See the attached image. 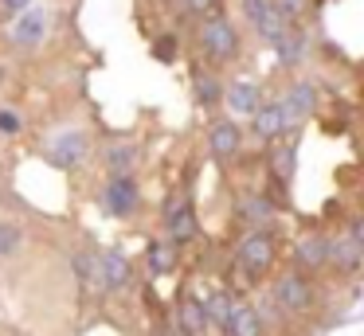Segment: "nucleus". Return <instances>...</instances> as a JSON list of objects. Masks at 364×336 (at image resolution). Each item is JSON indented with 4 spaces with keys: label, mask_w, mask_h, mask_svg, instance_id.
I'll return each mask as SVG.
<instances>
[{
    "label": "nucleus",
    "mask_w": 364,
    "mask_h": 336,
    "mask_svg": "<svg viewBox=\"0 0 364 336\" xmlns=\"http://www.w3.org/2000/svg\"><path fill=\"white\" fill-rule=\"evenodd\" d=\"M196 301H200V309H204L208 325H220V328L228 325V313H231V305H235L228 289H212L208 297H196Z\"/></svg>",
    "instance_id": "obj_20"
},
{
    "label": "nucleus",
    "mask_w": 364,
    "mask_h": 336,
    "mask_svg": "<svg viewBox=\"0 0 364 336\" xmlns=\"http://www.w3.org/2000/svg\"><path fill=\"white\" fill-rule=\"evenodd\" d=\"M48 28H51V16L48 8H24V12L12 20V47H20V51H36V47L48 39Z\"/></svg>",
    "instance_id": "obj_6"
},
{
    "label": "nucleus",
    "mask_w": 364,
    "mask_h": 336,
    "mask_svg": "<svg viewBox=\"0 0 364 336\" xmlns=\"http://www.w3.org/2000/svg\"><path fill=\"white\" fill-rule=\"evenodd\" d=\"M294 258H298V273L321 270L325 258H329V239H325V234H306V239L298 242V250H294Z\"/></svg>",
    "instance_id": "obj_15"
},
{
    "label": "nucleus",
    "mask_w": 364,
    "mask_h": 336,
    "mask_svg": "<svg viewBox=\"0 0 364 336\" xmlns=\"http://www.w3.org/2000/svg\"><path fill=\"white\" fill-rule=\"evenodd\" d=\"M267 4H270V0H243V16H247V20H259V16L262 12H267Z\"/></svg>",
    "instance_id": "obj_32"
},
{
    "label": "nucleus",
    "mask_w": 364,
    "mask_h": 336,
    "mask_svg": "<svg viewBox=\"0 0 364 336\" xmlns=\"http://www.w3.org/2000/svg\"><path fill=\"white\" fill-rule=\"evenodd\" d=\"M274 234L270 231H247L243 239H239L235 246V262L243 266L251 278H259V273H267L270 266H274Z\"/></svg>",
    "instance_id": "obj_4"
},
{
    "label": "nucleus",
    "mask_w": 364,
    "mask_h": 336,
    "mask_svg": "<svg viewBox=\"0 0 364 336\" xmlns=\"http://www.w3.org/2000/svg\"><path fill=\"white\" fill-rule=\"evenodd\" d=\"M87 156H90V133L87 129H67V133H59V137L48 145V164L59 168V172L82 168Z\"/></svg>",
    "instance_id": "obj_3"
},
{
    "label": "nucleus",
    "mask_w": 364,
    "mask_h": 336,
    "mask_svg": "<svg viewBox=\"0 0 364 336\" xmlns=\"http://www.w3.org/2000/svg\"><path fill=\"white\" fill-rule=\"evenodd\" d=\"M20 129H24V117H20L16 109H0V133H4V137H16Z\"/></svg>",
    "instance_id": "obj_29"
},
{
    "label": "nucleus",
    "mask_w": 364,
    "mask_h": 336,
    "mask_svg": "<svg viewBox=\"0 0 364 336\" xmlns=\"http://www.w3.org/2000/svg\"><path fill=\"white\" fill-rule=\"evenodd\" d=\"M153 55H157L161 63H173L176 55H181V43H176V36H161L157 43H153Z\"/></svg>",
    "instance_id": "obj_28"
},
{
    "label": "nucleus",
    "mask_w": 364,
    "mask_h": 336,
    "mask_svg": "<svg viewBox=\"0 0 364 336\" xmlns=\"http://www.w3.org/2000/svg\"><path fill=\"white\" fill-rule=\"evenodd\" d=\"M98 278H102V289H122V286H126V281H129L126 254H118V250L98 254Z\"/></svg>",
    "instance_id": "obj_17"
},
{
    "label": "nucleus",
    "mask_w": 364,
    "mask_h": 336,
    "mask_svg": "<svg viewBox=\"0 0 364 336\" xmlns=\"http://www.w3.org/2000/svg\"><path fill=\"white\" fill-rule=\"evenodd\" d=\"M200 51H204L208 63H231L239 55V31L223 16H212L200 28Z\"/></svg>",
    "instance_id": "obj_2"
},
{
    "label": "nucleus",
    "mask_w": 364,
    "mask_h": 336,
    "mask_svg": "<svg viewBox=\"0 0 364 336\" xmlns=\"http://www.w3.org/2000/svg\"><path fill=\"white\" fill-rule=\"evenodd\" d=\"M208 153L215 161H231L243 153V129L235 121H212L208 125Z\"/></svg>",
    "instance_id": "obj_8"
},
{
    "label": "nucleus",
    "mask_w": 364,
    "mask_h": 336,
    "mask_svg": "<svg viewBox=\"0 0 364 336\" xmlns=\"http://www.w3.org/2000/svg\"><path fill=\"white\" fill-rule=\"evenodd\" d=\"M188 8H192L196 16H204V20L220 16V0H188Z\"/></svg>",
    "instance_id": "obj_30"
},
{
    "label": "nucleus",
    "mask_w": 364,
    "mask_h": 336,
    "mask_svg": "<svg viewBox=\"0 0 364 336\" xmlns=\"http://www.w3.org/2000/svg\"><path fill=\"white\" fill-rule=\"evenodd\" d=\"M364 262V246L360 239H348V234H341V239H329V258H325V266H333L337 273H356Z\"/></svg>",
    "instance_id": "obj_10"
},
{
    "label": "nucleus",
    "mask_w": 364,
    "mask_h": 336,
    "mask_svg": "<svg viewBox=\"0 0 364 336\" xmlns=\"http://www.w3.org/2000/svg\"><path fill=\"white\" fill-rule=\"evenodd\" d=\"M173 266H176V246H173V242H165V239L153 242V246H149V273H153V278L168 273Z\"/></svg>",
    "instance_id": "obj_24"
},
{
    "label": "nucleus",
    "mask_w": 364,
    "mask_h": 336,
    "mask_svg": "<svg viewBox=\"0 0 364 336\" xmlns=\"http://www.w3.org/2000/svg\"><path fill=\"white\" fill-rule=\"evenodd\" d=\"M161 223H165V234H168L165 242H173L176 250L200 234L196 211H192V200H188L184 192H173V195L165 200V207H161Z\"/></svg>",
    "instance_id": "obj_1"
},
{
    "label": "nucleus",
    "mask_w": 364,
    "mask_h": 336,
    "mask_svg": "<svg viewBox=\"0 0 364 336\" xmlns=\"http://www.w3.org/2000/svg\"><path fill=\"white\" fill-rule=\"evenodd\" d=\"M294 161H298V148L294 145H274L270 148V176H274L282 188L294 180Z\"/></svg>",
    "instance_id": "obj_21"
},
{
    "label": "nucleus",
    "mask_w": 364,
    "mask_h": 336,
    "mask_svg": "<svg viewBox=\"0 0 364 336\" xmlns=\"http://www.w3.org/2000/svg\"><path fill=\"white\" fill-rule=\"evenodd\" d=\"M141 203V192H137V180L134 176H110L102 188V207L110 211L114 219H126L137 211Z\"/></svg>",
    "instance_id": "obj_7"
},
{
    "label": "nucleus",
    "mask_w": 364,
    "mask_h": 336,
    "mask_svg": "<svg viewBox=\"0 0 364 336\" xmlns=\"http://www.w3.org/2000/svg\"><path fill=\"white\" fill-rule=\"evenodd\" d=\"M251 129L259 141H274L286 133V114L278 102H259V109L251 114Z\"/></svg>",
    "instance_id": "obj_11"
},
{
    "label": "nucleus",
    "mask_w": 364,
    "mask_h": 336,
    "mask_svg": "<svg viewBox=\"0 0 364 336\" xmlns=\"http://www.w3.org/2000/svg\"><path fill=\"white\" fill-rule=\"evenodd\" d=\"M223 336H267V325H262L259 309L235 301L228 313V325H223Z\"/></svg>",
    "instance_id": "obj_12"
},
{
    "label": "nucleus",
    "mask_w": 364,
    "mask_h": 336,
    "mask_svg": "<svg viewBox=\"0 0 364 336\" xmlns=\"http://www.w3.org/2000/svg\"><path fill=\"white\" fill-rule=\"evenodd\" d=\"M176 325H181L184 336H204L208 317H204V309H200L196 297H181V305H176Z\"/></svg>",
    "instance_id": "obj_19"
},
{
    "label": "nucleus",
    "mask_w": 364,
    "mask_h": 336,
    "mask_svg": "<svg viewBox=\"0 0 364 336\" xmlns=\"http://www.w3.org/2000/svg\"><path fill=\"white\" fill-rule=\"evenodd\" d=\"M20 242H24V231L12 223H0V258H9L20 250Z\"/></svg>",
    "instance_id": "obj_26"
},
{
    "label": "nucleus",
    "mask_w": 364,
    "mask_h": 336,
    "mask_svg": "<svg viewBox=\"0 0 364 336\" xmlns=\"http://www.w3.org/2000/svg\"><path fill=\"white\" fill-rule=\"evenodd\" d=\"M278 106H282V114H286V129L290 125H298L301 117H309L314 114V106H317V94H314V86L309 82H290V90H286V98H278Z\"/></svg>",
    "instance_id": "obj_9"
},
{
    "label": "nucleus",
    "mask_w": 364,
    "mask_h": 336,
    "mask_svg": "<svg viewBox=\"0 0 364 336\" xmlns=\"http://www.w3.org/2000/svg\"><path fill=\"white\" fill-rule=\"evenodd\" d=\"M286 28H290V23L282 20V12H278V8H274V0H270V4H267V12H262L259 20H255V31H259V36L267 39V43H274V39L282 36Z\"/></svg>",
    "instance_id": "obj_23"
},
{
    "label": "nucleus",
    "mask_w": 364,
    "mask_h": 336,
    "mask_svg": "<svg viewBox=\"0 0 364 336\" xmlns=\"http://www.w3.org/2000/svg\"><path fill=\"white\" fill-rule=\"evenodd\" d=\"M24 8H32V0H0V16H4V20H16Z\"/></svg>",
    "instance_id": "obj_31"
},
{
    "label": "nucleus",
    "mask_w": 364,
    "mask_h": 336,
    "mask_svg": "<svg viewBox=\"0 0 364 336\" xmlns=\"http://www.w3.org/2000/svg\"><path fill=\"white\" fill-rule=\"evenodd\" d=\"M137 161H141V148L137 145L118 141V145L106 148V168H110V176H129V172L137 168Z\"/></svg>",
    "instance_id": "obj_18"
},
{
    "label": "nucleus",
    "mask_w": 364,
    "mask_h": 336,
    "mask_svg": "<svg viewBox=\"0 0 364 336\" xmlns=\"http://www.w3.org/2000/svg\"><path fill=\"white\" fill-rule=\"evenodd\" d=\"M274 8L282 12V20L290 23V28H298V20L309 12V0H274Z\"/></svg>",
    "instance_id": "obj_27"
},
{
    "label": "nucleus",
    "mask_w": 364,
    "mask_h": 336,
    "mask_svg": "<svg viewBox=\"0 0 364 336\" xmlns=\"http://www.w3.org/2000/svg\"><path fill=\"white\" fill-rule=\"evenodd\" d=\"M220 98H223V86L215 75H196V106L200 109H220Z\"/></svg>",
    "instance_id": "obj_22"
},
{
    "label": "nucleus",
    "mask_w": 364,
    "mask_h": 336,
    "mask_svg": "<svg viewBox=\"0 0 364 336\" xmlns=\"http://www.w3.org/2000/svg\"><path fill=\"white\" fill-rule=\"evenodd\" d=\"M235 215L243 219L251 231H267V223L274 219V203L267 195H239L235 200Z\"/></svg>",
    "instance_id": "obj_14"
},
{
    "label": "nucleus",
    "mask_w": 364,
    "mask_h": 336,
    "mask_svg": "<svg viewBox=\"0 0 364 336\" xmlns=\"http://www.w3.org/2000/svg\"><path fill=\"white\" fill-rule=\"evenodd\" d=\"M274 301H278V309H286V313L314 309V301H317L314 278H309V273H298V270L282 273V278L274 281Z\"/></svg>",
    "instance_id": "obj_5"
},
{
    "label": "nucleus",
    "mask_w": 364,
    "mask_h": 336,
    "mask_svg": "<svg viewBox=\"0 0 364 336\" xmlns=\"http://www.w3.org/2000/svg\"><path fill=\"white\" fill-rule=\"evenodd\" d=\"M259 86L255 82H231V86H223V98H220V106L223 109H231V114H239V117H251L255 109H259Z\"/></svg>",
    "instance_id": "obj_13"
},
{
    "label": "nucleus",
    "mask_w": 364,
    "mask_h": 336,
    "mask_svg": "<svg viewBox=\"0 0 364 336\" xmlns=\"http://www.w3.org/2000/svg\"><path fill=\"white\" fill-rule=\"evenodd\" d=\"M71 262H75V273H79V281H87L90 289H102V278H98V258L90 254V250H79Z\"/></svg>",
    "instance_id": "obj_25"
},
{
    "label": "nucleus",
    "mask_w": 364,
    "mask_h": 336,
    "mask_svg": "<svg viewBox=\"0 0 364 336\" xmlns=\"http://www.w3.org/2000/svg\"><path fill=\"white\" fill-rule=\"evenodd\" d=\"M270 47H274V55L286 63V67H301V59H306V51H309V39H306L301 28H286Z\"/></svg>",
    "instance_id": "obj_16"
}]
</instances>
